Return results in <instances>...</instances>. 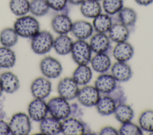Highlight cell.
<instances>
[{"instance_id": "obj_5", "label": "cell", "mask_w": 153, "mask_h": 135, "mask_svg": "<svg viewBox=\"0 0 153 135\" xmlns=\"http://www.w3.org/2000/svg\"><path fill=\"white\" fill-rule=\"evenodd\" d=\"M8 124L10 134L13 135H27L32 128L30 117L22 112L14 114L11 117Z\"/></svg>"}, {"instance_id": "obj_22", "label": "cell", "mask_w": 153, "mask_h": 135, "mask_svg": "<svg viewBox=\"0 0 153 135\" xmlns=\"http://www.w3.org/2000/svg\"><path fill=\"white\" fill-rule=\"evenodd\" d=\"M74 42L67 34H59L54 39L53 48L56 52L60 55H66L71 53Z\"/></svg>"}, {"instance_id": "obj_23", "label": "cell", "mask_w": 153, "mask_h": 135, "mask_svg": "<svg viewBox=\"0 0 153 135\" xmlns=\"http://www.w3.org/2000/svg\"><path fill=\"white\" fill-rule=\"evenodd\" d=\"M93 70L99 73H105L111 66V61L107 54H96L90 61Z\"/></svg>"}, {"instance_id": "obj_25", "label": "cell", "mask_w": 153, "mask_h": 135, "mask_svg": "<svg viewBox=\"0 0 153 135\" xmlns=\"http://www.w3.org/2000/svg\"><path fill=\"white\" fill-rule=\"evenodd\" d=\"M116 15L117 16V21L127 27L131 32V29L134 27L137 20L136 11L131 8L123 7Z\"/></svg>"}, {"instance_id": "obj_12", "label": "cell", "mask_w": 153, "mask_h": 135, "mask_svg": "<svg viewBox=\"0 0 153 135\" xmlns=\"http://www.w3.org/2000/svg\"><path fill=\"white\" fill-rule=\"evenodd\" d=\"M89 45L95 54H107L111 49V39L106 33H96L92 35Z\"/></svg>"}, {"instance_id": "obj_13", "label": "cell", "mask_w": 153, "mask_h": 135, "mask_svg": "<svg viewBox=\"0 0 153 135\" xmlns=\"http://www.w3.org/2000/svg\"><path fill=\"white\" fill-rule=\"evenodd\" d=\"M73 22L67 14L56 15L51 20V26L53 31L59 34H67L71 32Z\"/></svg>"}, {"instance_id": "obj_16", "label": "cell", "mask_w": 153, "mask_h": 135, "mask_svg": "<svg viewBox=\"0 0 153 135\" xmlns=\"http://www.w3.org/2000/svg\"><path fill=\"white\" fill-rule=\"evenodd\" d=\"M133 47L127 41L117 43L112 51L113 56L119 62H126L133 57Z\"/></svg>"}, {"instance_id": "obj_26", "label": "cell", "mask_w": 153, "mask_h": 135, "mask_svg": "<svg viewBox=\"0 0 153 135\" xmlns=\"http://www.w3.org/2000/svg\"><path fill=\"white\" fill-rule=\"evenodd\" d=\"M113 24V18L111 15L106 13H100L93 20V27L94 30L97 33H108Z\"/></svg>"}, {"instance_id": "obj_20", "label": "cell", "mask_w": 153, "mask_h": 135, "mask_svg": "<svg viewBox=\"0 0 153 135\" xmlns=\"http://www.w3.org/2000/svg\"><path fill=\"white\" fill-rule=\"evenodd\" d=\"M0 83L4 92L13 93L20 87V81L17 76L11 71H5L0 75Z\"/></svg>"}, {"instance_id": "obj_31", "label": "cell", "mask_w": 153, "mask_h": 135, "mask_svg": "<svg viewBox=\"0 0 153 135\" xmlns=\"http://www.w3.org/2000/svg\"><path fill=\"white\" fill-rule=\"evenodd\" d=\"M29 0H10L9 3L10 11L17 17L26 15L29 12Z\"/></svg>"}, {"instance_id": "obj_11", "label": "cell", "mask_w": 153, "mask_h": 135, "mask_svg": "<svg viewBox=\"0 0 153 135\" xmlns=\"http://www.w3.org/2000/svg\"><path fill=\"white\" fill-rule=\"evenodd\" d=\"M27 112L31 120L40 122L47 116L48 113L47 103L44 99L35 98L29 103Z\"/></svg>"}, {"instance_id": "obj_18", "label": "cell", "mask_w": 153, "mask_h": 135, "mask_svg": "<svg viewBox=\"0 0 153 135\" xmlns=\"http://www.w3.org/2000/svg\"><path fill=\"white\" fill-rule=\"evenodd\" d=\"M118 105L116 101L111 96L100 94L99 99L95 106L99 114L105 116L114 114Z\"/></svg>"}, {"instance_id": "obj_21", "label": "cell", "mask_w": 153, "mask_h": 135, "mask_svg": "<svg viewBox=\"0 0 153 135\" xmlns=\"http://www.w3.org/2000/svg\"><path fill=\"white\" fill-rule=\"evenodd\" d=\"M62 122L53 117H46L39 123V130L42 134L56 135L61 133Z\"/></svg>"}, {"instance_id": "obj_40", "label": "cell", "mask_w": 153, "mask_h": 135, "mask_svg": "<svg viewBox=\"0 0 153 135\" xmlns=\"http://www.w3.org/2000/svg\"><path fill=\"white\" fill-rule=\"evenodd\" d=\"M68 2L72 5H80L84 0H68Z\"/></svg>"}, {"instance_id": "obj_2", "label": "cell", "mask_w": 153, "mask_h": 135, "mask_svg": "<svg viewBox=\"0 0 153 135\" xmlns=\"http://www.w3.org/2000/svg\"><path fill=\"white\" fill-rule=\"evenodd\" d=\"M47 103L48 113L59 120H64L72 115V106L68 101L57 96L50 99Z\"/></svg>"}, {"instance_id": "obj_41", "label": "cell", "mask_w": 153, "mask_h": 135, "mask_svg": "<svg viewBox=\"0 0 153 135\" xmlns=\"http://www.w3.org/2000/svg\"><path fill=\"white\" fill-rule=\"evenodd\" d=\"M3 89H2V86H1V83H0V97L1 96V95H2V92H3Z\"/></svg>"}, {"instance_id": "obj_37", "label": "cell", "mask_w": 153, "mask_h": 135, "mask_svg": "<svg viewBox=\"0 0 153 135\" xmlns=\"http://www.w3.org/2000/svg\"><path fill=\"white\" fill-rule=\"evenodd\" d=\"M100 135H117L119 132L117 130L111 126H106L102 128L99 132Z\"/></svg>"}, {"instance_id": "obj_3", "label": "cell", "mask_w": 153, "mask_h": 135, "mask_svg": "<svg viewBox=\"0 0 153 135\" xmlns=\"http://www.w3.org/2000/svg\"><path fill=\"white\" fill-rule=\"evenodd\" d=\"M53 42V36L49 31H39L31 38L30 47L34 53L44 55L50 51Z\"/></svg>"}, {"instance_id": "obj_28", "label": "cell", "mask_w": 153, "mask_h": 135, "mask_svg": "<svg viewBox=\"0 0 153 135\" xmlns=\"http://www.w3.org/2000/svg\"><path fill=\"white\" fill-rule=\"evenodd\" d=\"M114 114L117 120L121 124L131 121L134 117L133 109L126 102L118 104L114 112Z\"/></svg>"}, {"instance_id": "obj_42", "label": "cell", "mask_w": 153, "mask_h": 135, "mask_svg": "<svg viewBox=\"0 0 153 135\" xmlns=\"http://www.w3.org/2000/svg\"><path fill=\"white\" fill-rule=\"evenodd\" d=\"M149 134H150V135H153V131L149 132Z\"/></svg>"}, {"instance_id": "obj_9", "label": "cell", "mask_w": 153, "mask_h": 135, "mask_svg": "<svg viewBox=\"0 0 153 135\" xmlns=\"http://www.w3.org/2000/svg\"><path fill=\"white\" fill-rule=\"evenodd\" d=\"M100 94L97 89L91 85H85L79 89L76 98L80 104L86 107H92L96 105Z\"/></svg>"}, {"instance_id": "obj_43", "label": "cell", "mask_w": 153, "mask_h": 135, "mask_svg": "<svg viewBox=\"0 0 153 135\" xmlns=\"http://www.w3.org/2000/svg\"><path fill=\"white\" fill-rule=\"evenodd\" d=\"M96 1H102V0H96Z\"/></svg>"}, {"instance_id": "obj_7", "label": "cell", "mask_w": 153, "mask_h": 135, "mask_svg": "<svg viewBox=\"0 0 153 135\" xmlns=\"http://www.w3.org/2000/svg\"><path fill=\"white\" fill-rule=\"evenodd\" d=\"M39 68L42 74L48 79L57 78L63 71L61 63L51 56H45L41 59L39 63Z\"/></svg>"}, {"instance_id": "obj_24", "label": "cell", "mask_w": 153, "mask_h": 135, "mask_svg": "<svg viewBox=\"0 0 153 135\" xmlns=\"http://www.w3.org/2000/svg\"><path fill=\"white\" fill-rule=\"evenodd\" d=\"M79 5L81 13L86 18H94L102 12V6L96 0H84Z\"/></svg>"}, {"instance_id": "obj_19", "label": "cell", "mask_w": 153, "mask_h": 135, "mask_svg": "<svg viewBox=\"0 0 153 135\" xmlns=\"http://www.w3.org/2000/svg\"><path fill=\"white\" fill-rule=\"evenodd\" d=\"M129 29L120 22L113 23L108 32V36L111 41L120 43L127 41L130 35Z\"/></svg>"}, {"instance_id": "obj_35", "label": "cell", "mask_w": 153, "mask_h": 135, "mask_svg": "<svg viewBox=\"0 0 153 135\" xmlns=\"http://www.w3.org/2000/svg\"><path fill=\"white\" fill-rule=\"evenodd\" d=\"M119 134L120 135H142L143 130L139 125L128 121L123 123L119 129Z\"/></svg>"}, {"instance_id": "obj_33", "label": "cell", "mask_w": 153, "mask_h": 135, "mask_svg": "<svg viewBox=\"0 0 153 135\" xmlns=\"http://www.w3.org/2000/svg\"><path fill=\"white\" fill-rule=\"evenodd\" d=\"M139 124L143 131H153V110L148 109L142 112L139 118Z\"/></svg>"}, {"instance_id": "obj_36", "label": "cell", "mask_w": 153, "mask_h": 135, "mask_svg": "<svg viewBox=\"0 0 153 135\" xmlns=\"http://www.w3.org/2000/svg\"><path fill=\"white\" fill-rule=\"evenodd\" d=\"M50 8L54 11L61 12V13L67 14L68 9V0H46Z\"/></svg>"}, {"instance_id": "obj_30", "label": "cell", "mask_w": 153, "mask_h": 135, "mask_svg": "<svg viewBox=\"0 0 153 135\" xmlns=\"http://www.w3.org/2000/svg\"><path fill=\"white\" fill-rule=\"evenodd\" d=\"M16 61V54L10 48L0 46V68H12L14 66Z\"/></svg>"}, {"instance_id": "obj_10", "label": "cell", "mask_w": 153, "mask_h": 135, "mask_svg": "<svg viewBox=\"0 0 153 135\" xmlns=\"http://www.w3.org/2000/svg\"><path fill=\"white\" fill-rule=\"evenodd\" d=\"M30 92L35 98L44 99L51 92V83L47 77H37L30 84Z\"/></svg>"}, {"instance_id": "obj_8", "label": "cell", "mask_w": 153, "mask_h": 135, "mask_svg": "<svg viewBox=\"0 0 153 135\" xmlns=\"http://www.w3.org/2000/svg\"><path fill=\"white\" fill-rule=\"evenodd\" d=\"M78 84L72 77H64L61 79L57 84V92L59 96L67 101H71L76 98L78 92Z\"/></svg>"}, {"instance_id": "obj_6", "label": "cell", "mask_w": 153, "mask_h": 135, "mask_svg": "<svg viewBox=\"0 0 153 135\" xmlns=\"http://www.w3.org/2000/svg\"><path fill=\"white\" fill-rule=\"evenodd\" d=\"M71 53L74 61L78 65H87L90 62L92 51L85 40L78 39L74 42Z\"/></svg>"}, {"instance_id": "obj_14", "label": "cell", "mask_w": 153, "mask_h": 135, "mask_svg": "<svg viewBox=\"0 0 153 135\" xmlns=\"http://www.w3.org/2000/svg\"><path fill=\"white\" fill-rule=\"evenodd\" d=\"M93 32L94 29L92 24L82 20L74 22L71 31L72 34L77 39L79 40H86L91 37Z\"/></svg>"}, {"instance_id": "obj_38", "label": "cell", "mask_w": 153, "mask_h": 135, "mask_svg": "<svg viewBox=\"0 0 153 135\" xmlns=\"http://www.w3.org/2000/svg\"><path fill=\"white\" fill-rule=\"evenodd\" d=\"M10 134L8 123L0 118V135H8Z\"/></svg>"}, {"instance_id": "obj_15", "label": "cell", "mask_w": 153, "mask_h": 135, "mask_svg": "<svg viewBox=\"0 0 153 135\" xmlns=\"http://www.w3.org/2000/svg\"><path fill=\"white\" fill-rule=\"evenodd\" d=\"M118 83L112 74L102 73L94 81V87L100 94H107L111 92L117 87Z\"/></svg>"}, {"instance_id": "obj_32", "label": "cell", "mask_w": 153, "mask_h": 135, "mask_svg": "<svg viewBox=\"0 0 153 135\" xmlns=\"http://www.w3.org/2000/svg\"><path fill=\"white\" fill-rule=\"evenodd\" d=\"M50 7L46 0H31L29 12L36 17H42L48 13Z\"/></svg>"}, {"instance_id": "obj_29", "label": "cell", "mask_w": 153, "mask_h": 135, "mask_svg": "<svg viewBox=\"0 0 153 135\" xmlns=\"http://www.w3.org/2000/svg\"><path fill=\"white\" fill-rule=\"evenodd\" d=\"M19 35L12 27L3 29L0 32V43L3 46L11 48L18 42Z\"/></svg>"}, {"instance_id": "obj_39", "label": "cell", "mask_w": 153, "mask_h": 135, "mask_svg": "<svg viewBox=\"0 0 153 135\" xmlns=\"http://www.w3.org/2000/svg\"><path fill=\"white\" fill-rule=\"evenodd\" d=\"M134 1L141 6H148L153 2V0H134Z\"/></svg>"}, {"instance_id": "obj_1", "label": "cell", "mask_w": 153, "mask_h": 135, "mask_svg": "<svg viewBox=\"0 0 153 135\" xmlns=\"http://www.w3.org/2000/svg\"><path fill=\"white\" fill-rule=\"evenodd\" d=\"M13 28L19 36L32 38L40 31L39 21L33 16L25 15L19 17L14 23Z\"/></svg>"}, {"instance_id": "obj_34", "label": "cell", "mask_w": 153, "mask_h": 135, "mask_svg": "<svg viewBox=\"0 0 153 135\" xmlns=\"http://www.w3.org/2000/svg\"><path fill=\"white\" fill-rule=\"evenodd\" d=\"M102 6L105 12L109 15H116L123 7V0H102Z\"/></svg>"}, {"instance_id": "obj_44", "label": "cell", "mask_w": 153, "mask_h": 135, "mask_svg": "<svg viewBox=\"0 0 153 135\" xmlns=\"http://www.w3.org/2000/svg\"><path fill=\"white\" fill-rule=\"evenodd\" d=\"M0 112H1V111H0Z\"/></svg>"}, {"instance_id": "obj_27", "label": "cell", "mask_w": 153, "mask_h": 135, "mask_svg": "<svg viewBox=\"0 0 153 135\" xmlns=\"http://www.w3.org/2000/svg\"><path fill=\"white\" fill-rule=\"evenodd\" d=\"M92 71L87 65H78L74 70L72 78L79 86L87 85L92 79Z\"/></svg>"}, {"instance_id": "obj_17", "label": "cell", "mask_w": 153, "mask_h": 135, "mask_svg": "<svg viewBox=\"0 0 153 135\" xmlns=\"http://www.w3.org/2000/svg\"><path fill=\"white\" fill-rule=\"evenodd\" d=\"M111 74L118 82H126L132 77L133 72L129 65L124 62L117 61L111 67Z\"/></svg>"}, {"instance_id": "obj_4", "label": "cell", "mask_w": 153, "mask_h": 135, "mask_svg": "<svg viewBox=\"0 0 153 135\" xmlns=\"http://www.w3.org/2000/svg\"><path fill=\"white\" fill-rule=\"evenodd\" d=\"M61 133L65 135H82L95 134L87 124L74 117H68L62 122Z\"/></svg>"}]
</instances>
